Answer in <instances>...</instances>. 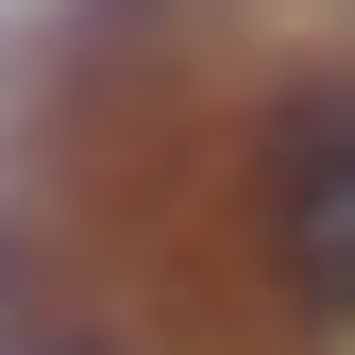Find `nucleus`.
Returning <instances> with one entry per match:
<instances>
[{
	"instance_id": "obj_1",
	"label": "nucleus",
	"mask_w": 355,
	"mask_h": 355,
	"mask_svg": "<svg viewBox=\"0 0 355 355\" xmlns=\"http://www.w3.org/2000/svg\"><path fill=\"white\" fill-rule=\"evenodd\" d=\"M254 220H271V271H288V304L355 322V85H304V102H288Z\"/></svg>"
}]
</instances>
